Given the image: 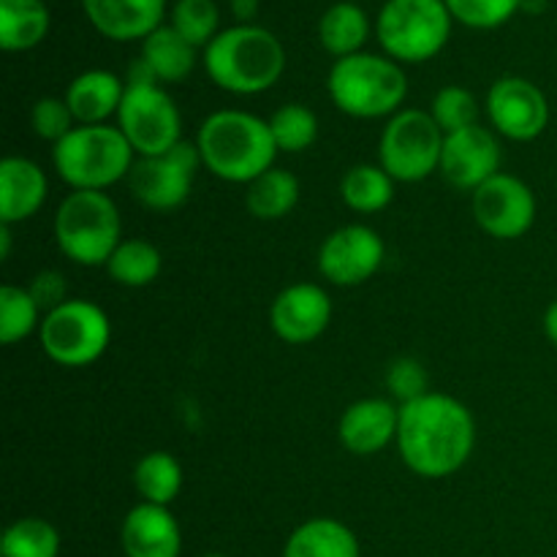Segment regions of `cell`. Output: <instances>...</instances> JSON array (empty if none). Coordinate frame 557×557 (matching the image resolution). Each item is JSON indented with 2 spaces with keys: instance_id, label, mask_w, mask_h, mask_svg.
Listing matches in <instances>:
<instances>
[{
  "instance_id": "6da1fadb",
  "label": "cell",
  "mask_w": 557,
  "mask_h": 557,
  "mask_svg": "<svg viewBox=\"0 0 557 557\" xmlns=\"http://www.w3.org/2000/svg\"><path fill=\"white\" fill-rule=\"evenodd\" d=\"M397 449L403 462L422 479H446L460 471L476 446V422L466 403L444 392L400 406Z\"/></svg>"
},
{
  "instance_id": "7a4b0ae2",
  "label": "cell",
  "mask_w": 557,
  "mask_h": 557,
  "mask_svg": "<svg viewBox=\"0 0 557 557\" xmlns=\"http://www.w3.org/2000/svg\"><path fill=\"white\" fill-rule=\"evenodd\" d=\"M201 166L223 183L250 185L275 166L277 145L272 139L270 120H261L243 109H221L201 123L199 136Z\"/></svg>"
},
{
  "instance_id": "3957f363",
  "label": "cell",
  "mask_w": 557,
  "mask_h": 557,
  "mask_svg": "<svg viewBox=\"0 0 557 557\" xmlns=\"http://www.w3.org/2000/svg\"><path fill=\"white\" fill-rule=\"evenodd\" d=\"M205 71L221 90L259 96L275 87L286 71V49L267 27L234 25L205 47Z\"/></svg>"
},
{
  "instance_id": "277c9868",
  "label": "cell",
  "mask_w": 557,
  "mask_h": 557,
  "mask_svg": "<svg viewBox=\"0 0 557 557\" xmlns=\"http://www.w3.org/2000/svg\"><path fill=\"white\" fill-rule=\"evenodd\" d=\"M332 103L357 120H389L408 96V76L386 54L359 52L335 60L326 76Z\"/></svg>"
},
{
  "instance_id": "5b68a950",
  "label": "cell",
  "mask_w": 557,
  "mask_h": 557,
  "mask_svg": "<svg viewBox=\"0 0 557 557\" xmlns=\"http://www.w3.org/2000/svg\"><path fill=\"white\" fill-rule=\"evenodd\" d=\"M52 163L71 190H107L128 180L136 152L117 125H76L52 147Z\"/></svg>"
},
{
  "instance_id": "8992f818",
  "label": "cell",
  "mask_w": 557,
  "mask_h": 557,
  "mask_svg": "<svg viewBox=\"0 0 557 557\" xmlns=\"http://www.w3.org/2000/svg\"><path fill=\"white\" fill-rule=\"evenodd\" d=\"M54 243L79 267H107L123 243L120 210L107 190H71L54 212Z\"/></svg>"
},
{
  "instance_id": "52a82bcc",
  "label": "cell",
  "mask_w": 557,
  "mask_h": 557,
  "mask_svg": "<svg viewBox=\"0 0 557 557\" xmlns=\"http://www.w3.org/2000/svg\"><path fill=\"white\" fill-rule=\"evenodd\" d=\"M455 16L444 0H386L375 20V38L386 58L424 63L449 44Z\"/></svg>"
},
{
  "instance_id": "ba28073f",
  "label": "cell",
  "mask_w": 557,
  "mask_h": 557,
  "mask_svg": "<svg viewBox=\"0 0 557 557\" xmlns=\"http://www.w3.org/2000/svg\"><path fill=\"white\" fill-rule=\"evenodd\" d=\"M446 134L424 109H400L386 120L379 141L381 166L395 183H422L441 172Z\"/></svg>"
},
{
  "instance_id": "9c48e42d",
  "label": "cell",
  "mask_w": 557,
  "mask_h": 557,
  "mask_svg": "<svg viewBox=\"0 0 557 557\" xmlns=\"http://www.w3.org/2000/svg\"><path fill=\"white\" fill-rule=\"evenodd\" d=\"M44 354L63 368H87L107 354L112 324L103 308L90 299H65L49 310L38 330Z\"/></svg>"
},
{
  "instance_id": "30bf717a",
  "label": "cell",
  "mask_w": 557,
  "mask_h": 557,
  "mask_svg": "<svg viewBox=\"0 0 557 557\" xmlns=\"http://www.w3.org/2000/svg\"><path fill=\"white\" fill-rule=\"evenodd\" d=\"M117 128L139 158L163 156L183 141V117L161 85H125Z\"/></svg>"
},
{
  "instance_id": "8fae6325",
  "label": "cell",
  "mask_w": 557,
  "mask_h": 557,
  "mask_svg": "<svg viewBox=\"0 0 557 557\" xmlns=\"http://www.w3.org/2000/svg\"><path fill=\"white\" fill-rule=\"evenodd\" d=\"M201 166L199 147L190 141H180L163 156L136 158L134 169L128 174L131 194L145 205L147 210H177L185 205L194 188V174Z\"/></svg>"
},
{
  "instance_id": "7c38bea8",
  "label": "cell",
  "mask_w": 557,
  "mask_h": 557,
  "mask_svg": "<svg viewBox=\"0 0 557 557\" xmlns=\"http://www.w3.org/2000/svg\"><path fill=\"white\" fill-rule=\"evenodd\" d=\"M473 218L495 239H520L536 221V196L515 174H495L473 190Z\"/></svg>"
},
{
  "instance_id": "4fadbf2b",
  "label": "cell",
  "mask_w": 557,
  "mask_h": 557,
  "mask_svg": "<svg viewBox=\"0 0 557 557\" xmlns=\"http://www.w3.org/2000/svg\"><path fill=\"white\" fill-rule=\"evenodd\" d=\"M386 245L375 228L348 223L332 232L319 248V272L332 286H362L381 270Z\"/></svg>"
},
{
  "instance_id": "5bb4252c",
  "label": "cell",
  "mask_w": 557,
  "mask_h": 557,
  "mask_svg": "<svg viewBox=\"0 0 557 557\" xmlns=\"http://www.w3.org/2000/svg\"><path fill=\"white\" fill-rule=\"evenodd\" d=\"M487 114L495 134L511 141H533L547 131L549 101L531 79L500 76L487 92Z\"/></svg>"
},
{
  "instance_id": "9a60e30c",
  "label": "cell",
  "mask_w": 557,
  "mask_h": 557,
  "mask_svg": "<svg viewBox=\"0 0 557 557\" xmlns=\"http://www.w3.org/2000/svg\"><path fill=\"white\" fill-rule=\"evenodd\" d=\"M441 174L455 188L476 190L495 174H500V141L498 134L484 125L446 134L444 156H441Z\"/></svg>"
},
{
  "instance_id": "2e32d148",
  "label": "cell",
  "mask_w": 557,
  "mask_h": 557,
  "mask_svg": "<svg viewBox=\"0 0 557 557\" xmlns=\"http://www.w3.org/2000/svg\"><path fill=\"white\" fill-rule=\"evenodd\" d=\"M330 321L332 299L319 283H294V286L283 288L270 308L272 332L292 346L319 341Z\"/></svg>"
},
{
  "instance_id": "e0dca14e",
  "label": "cell",
  "mask_w": 557,
  "mask_h": 557,
  "mask_svg": "<svg viewBox=\"0 0 557 557\" xmlns=\"http://www.w3.org/2000/svg\"><path fill=\"white\" fill-rule=\"evenodd\" d=\"M397 424H400V406L384 397H364L343 411L337 438L351 455H379L392 441H397Z\"/></svg>"
},
{
  "instance_id": "ac0fdd59",
  "label": "cell",
  "mask_w": 557,
  "mask_h": 557,
  "mask_svg": "<svg viewBox=\"0 0 557 557\" xmlns=\"http://www.w3.org/2000/svg\"><path fill=\"white\" fill-rule=\"evenodd\" d=\"M82 11L109 41H145L163 25L166 0H82Z\"/></svg>"
},
{
  "instance_id": "d6986e66",
  "label": "cell",
  "mask_w": 557,
  "mask_h": 557,
  "mask_svg": "<svg viewBox=\"0 0 557 557\" xmlns=\"http://www.w3.org/2000/svg\"><path fill=\"white\" fill-rule=\"evenodd\" d=\"M120 544L125 557H180L183 533L169 506L139 504L125 515Z\"/></svg>"
},
{
  "instance_id": "ffe728a7",
  "label": "cell",
  "mask_w": 557,
  "mask_h": 557,
  "mask_svg": "<svg viewBox=\"0 0 557 557\" xmlns=\"http://www.w3.org/2000/svg\"><path fill=\"white\" fill-rule=\"evenodd\" d=\"M49 183L36 161L22 156H9L0 163V223L14 226L27 221L44 207Z\"/></svg>"
},
{
  "instance_id": "44dd1931",
  "label": "cell",
  "mask_w": 557,
  "mask_h": 557,
  "mask_svg": "<svg viewBox=\"0 0 557 557\" xmlns=\"http://www.w3.org/2000/svg\"><path fill=\"white\" fill-rule=\"evenodd\" d=\"M125 96V82L117 74L103 69H90L74 76L65 90V103L74 114L76 125H101L109 117H117Z\"/></svg>"
},
{
  "instance_id": "7402d4cb",
  "label": "cell",
  "mask_w": 557,
  "mask_h": 557,
  "mask_svg": "<svg viewBox=\"0 0 557 557\" xmlns=\"http://www.w3.org/2000/svg\"><path fill=\"white\" fill-rule=\"evenodd\" d=\"M370 16L351 0L330 5L319 20V41L335 60L351 58L364 49L370 38Z\"/></svg>"
},
{
  "instance_id": "603a6c76",
  "label": "cell",
  "mask_w": 557,
  "mask_h": 557,
  "mask_svg": "<svg viewBox=\"0 0 557 557\" xmlns=\"http://www.w3.org/2000/svg\"><path fill=\"white\" fill-rule=\"evenodd\" d=\"M283 557H359V542L341 520L315 517L288 536Z\"/></svg>"
},
{
  "instance_id": "cb8c5ba5",
  "label": "cell",
  "mask_w": 557,
  "mask_h": 557,
  "mask_svg": "<svg viewBox=\"0 0 557 557\" xmlns=\"http://www.w3.org/2000/svg\"><path fill=\"white\" fill-rule=\"evenodd\" d=\"M139 58L150 65L156 79L166 82V85L188 79L190 71L196 69V47L185 41L172 25H161L158 30H152L141 41Z\"/></svg>"
},
{
  "instance_id": "d4e9b609",
  "label": "cell",
  "mask_w": 557,
  "mask_h": 557,
  "mask_svg": "<svg viewBox=\"0 0 557 557\" xmlns=\"http://www.w3.org/2000/svg\"><path fill=\"white\" fill-rule=\"evenodd\" d=\"M49 9L44 0H0V47L27 52L49 33Z\"/></svg>"
},
{
  "instance_id": "484cf974",
  "label": "cell",
  "mask_w": 557,
  "mask_h": 557,
  "mask_svg": "<svg viewBox=\"0 0 557 557\" xmlns=\"http://www.w3.org/2000/svg\"><path fill=\"white\" fill-rule=\"evenodd\" d=\"M299 194H302V188H299L297 174L272 166L270 172H264L248 185L245 205H248L250 215L259 218V221H281L299 205Z\"/></svg>"
},
{
  "instance_id": "4316f807",
  "label": "cell",
  "mask_w": 557,
  "mask_h": 557,
  "mask_svg": "<svg viewBox=\"0 0 557 557\" xmlns=\"http://www.w3.org/2000/svg\"><path fill=\"white\" fill-rule=\"evenodd\" d=\"M341 199L354 212H381L392 205L395 199V180L386 174V169L375 166V163H359V166L348 169L341 180Z\"/></svg>"
},
{
  "instance_id": "83f0119b",
  "label": "cell",
  "mask_w": 557,
  "mask_h": 557,
  "mask_svg": "<svg viewBox=\"0 0 557 557\" xmlns=\"http://www.w3.org/2000/svg\"><path fill=\"white\" fill-rule=\"evenodd\" d=\"M161 250L141 237L123 239L107 261L109 277L125 288H145L156 283L161 275Z\"/></svg>"
},
{
  "instance_id": "f1b7e54d",
  "label": "cell",
  "mask_w": 557,
  "mask_h": 557,
  "mask_svg": "<svg viewBox=\"0 0 557 557\" xmlns=\"http://www.w3.org/2000/svg\"><path fill=\"white\" fill-rule=\"evenodd\" d=\"M134 487L141 504L169 506L183 490V468L169 451H150L134 468Z\"/></svg>"
},
{
  "instance_id": "f546056e",
  "label": "cell",
  "mask_w": 557,
  "mask_h": 557,
  "mask_svg": "<svg viewBox=\"0 0 557 557\" xmlns=\"http://www.w3.org/2000/svg\"><path fill=\"white\" fill-rule=\"evenodd\" d=\"M41 313L33 294L22 286H3L0 288V341L5 346L25 341L33 332L41 330Z\"/></svg>"
},
{
  "instance_id": "4dcf8cb0",
  "label": "cell",
  "mask_w": 557,
  "mask_h": 557,
  "mask_svg": "<svg viewBox=\"0 0 557 557\" xmlns=\"http://www.w3.org/2000/svg\"><path fill=\"white\" fill-rule=\"evenodd\" d=\"M60 533L41 517H25L5 528L0 555L3 557H58Z\"/></svg>"
},
{
  "instance_id": "1f68e13d",
  "label": "cell",
  "mask_w": 557,
  "mask_h": 557,
  "mask_svg": "<svg viewBox=\"0 0 557 557\" xmlns=\"http://www.w3.org/2000/svg\"><path fill=\"white\" fill-rule=\"evenodd\" d=\"M277 152H305L319 139V117L305 103H286L270 117Z\"/></svg>"
},
{
  "instance_id": "d6a6232c",
  "label": "cell",
  "mask_w": 557,
  "mask_h": 557,
  "mask_svg": "<svg viewBox=\"0 0 557 557\" xmlns=\"http://www.w3.org/2000/svg\"><path fill=\"white\" fill-rule=\"evenodd\" d=\"M172 27L196 49L207 47L221 33V11L215 0H177L172 9Z\"/></svg>"
},
{
  "instance_id": "836d02e7",
  "label": "cell",
  "mask_w": 557,
  "mask_h": 557,
  "mask_svg": "<svg viewBox=\"0 0 557 557\" xmlns=\"http://www.w3.org/2000/svg\"><path fill=\"white\" fill-rule=\"evenodd\" d=\"M430 114L444 134H455L479 123V101L468 87L446 85L433 96Z\"/></svg>"
},
{
  "instance_id": "e575fe53",
  "label": "cell",
  "mask_w": 557,
  "mask_h": 557,
  "mask_svg": "<svg viewBox=\"0 0 557 557\" xmlns=\"http://www.w3.org/2000/svg\"><path fill=\"white\" fill-rule=\"evenodd\" d=\"M455 22L473 30H493L506 25L520 11L522 0H444Z\"/></svg>"
},
{
  "instance_id": "d590c367",
  "label": "cell",
  "mask_w": 557,
  "mask_h": 557,
  "mask_svg": "<svg viewBox=\"0 0 557 557\" xmlns=\"http://www.w3.org/2000/svg\"><path fill=\"white\" fill-rule=\"evenodd\" d=\"M74 123L76 120L74 114H71L65 98H38L30 109L33 134H36L38 139L52 141V147L76 128Z\"/></svg>"
},
{
  "instance_id": "8d00e7d4",
  "label": "cell",
  "mask_w": 557,
  "mask_h": 557,
  "mask_svg": "<svg viewBox=\"0 0 557 557\" xmlns=\"http://www.w3.org/2000/svg\"><path fill=\"white\" fill-rule=\"evenodd\" d=\"M386 389L392 392V397L400 400V406H406V403L428 395L430 375L419 359L400 357L389 364V370H386Z\"/></svg>"
},
{
  "instance_id": "74e56055",
  "label": "cell",
  "mask_w": 557,
  "mask_h": 557,
  "mask_svg": "<svg viewBox=\"0 0 557 557\" xmlns=\"http://www.w3.org/2000/svg\"><path fill=\"white\" fill-rule=\"evenodd\" d=\"M27 292L33 294V299H36L38 308L44 310V315H47L49 310L60 308V305L69 299L65 297V292H69V288H65V277L54 270L38 272V275L33 277L30 286H27Z\"/></svg>"
},
{
  "instance_id": "f35d334b",
  "label": "cell",
  "mask_w": 557,
  "mask_h": 557,
  "mask_svg": "<svg viewBox=\"0 0 557 557\" xmlns=\"http://www.w3.org/2000/svg\"><path fill=\"white\" fill-rule=\"evenodd\" d=\"M256 11H259V0H232V14L239 25H253Z\"/></svg>"
},
{
  "instance_id": "ab89813d",
  "label": "cell",
  "mask_w": 557,
  "mask_h": 557,
  "mask_svg": "<svg viewBox=\"0 0 557 557\" xmlns=\"http://www.w3.org/2000/svg\"><path fill=\"white\" fill-rule=\"evenodd\" d=\"M544 332H547L549 343L557 348V299L549 305L547 313H544Z\"/></svg>"
},
{
  "instance_id": "60d3db41",
  "label": "cell",
  "mask_w": 557,
  "mask_h": 557,
  "mask_svg": "<svg viewBox=\"0 0 557 557\" xmlns=\"http://www.w3.org/2000/svg\"><path fill=\"white\" fill-rule=\"evenodd\" d=\"M9 250H11V226L0 223V256L9 259Z\"/></svg>"
},
{
  "instance_id": "b9f144b4",
  "label": "cell",
  "mask_w": 557,
  "mask_h": 557,
  "mask_svg": "<svg viewBox=\"0 0 557 557\" xmlns=\"http://www.w3.org/2000/svg\"><path fill=\"white\" fill-rule=\"evenodd\" d=\"M544 5H547V0H522L520 9L528 11V14H539V11H542Z\"/></svg>"
},
{
  "instance_id": "7bdbcfd3",
  "label": "cell",
  "mask_w": 557,
  "mask_h": 557,
  "mask_svg": "<svg viewBox=\"0 0 557 557\" xmlns=\"http://www.w3.org/2000/svg\"><path fill=\"white\" fill-rule=\"evenodd\" d=\"M205 557H226V555H218V553H215V555H205Z\"/></svg>"
}]
</instances>
